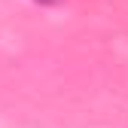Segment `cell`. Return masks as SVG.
Here are the masks:
<instances>
[{
  "mask_svg": "<svg viewBox=\"0 0 128 128\" xmlns=\"http://www.w3.org/2000/svg\"><path fill=\"white\" fill-rule=\"evenodd\" d=\"M40 3H58V0H40Z\"/></svg>",
  "mask_w": 128,
  "mask_h": 128,
  "instance_id": "6da1fadb",
  "label": "cell"
}]
</instances>
